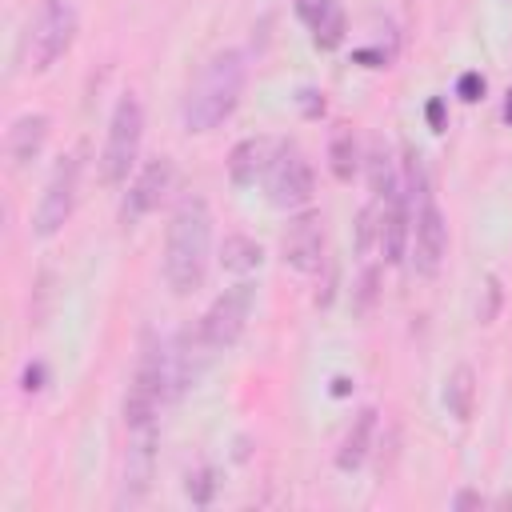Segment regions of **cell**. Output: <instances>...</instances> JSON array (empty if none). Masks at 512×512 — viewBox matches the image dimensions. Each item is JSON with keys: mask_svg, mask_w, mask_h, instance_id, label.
<instances>
[{"mask_svg": "<svg viewBox=\"0 0 512 512\" xmlns=\"http://www.w3.org/2000/svg\"><path fill=\"white\" fill-rule=\"evenodd\" d=\"M208 244H212V212L200 196L180 200L164 240V280L176 296H192L208 272Z\"/></svg>", "mask_w": 512, "mask_h": 512, "instance_id": "obj_1", "label": "cell"}, {"mask_svg": "<svg viewBox=\"0 0 512 512\" xmlns=\"http://www.w3.org/2000/svg\"><path fill=\"white\" fill-rule=\"evenodd\" d=\"M240 92H244V56L236 48H224L204 64V72L188 88L184 128L188 132H212L216 124H224L232 116V108L240 104Z\"/></svg>", "mask_w": 512, "mask_h": 512, "instance_id": "obj_2", "label": "cell"}, {"mask_svg": "<svg viewBox=\"0 0 512 512\" xmlns=\"http://www.w3.org/2000/svg\"><path fill=\"white\" fill-rule=\"evenodd\" d=\"M76 40V8L68 0H44L28 24V68L48 72Z\"/></svg>", "mask_w": 512, "mask_h": 512, "instance_id": "obj_3", "label": "cell"}, {"mask_svg": "<svg viewBox=\"0 0 512 512\" xmlns=\"http://www.w3.org/2000/svg\"><path fill=\"white\" fill-rule=\"evenodd\" d=\"M140 136H144V108L136 96H120L112 124H108V140H104V156H100V176L104 184H124L136 156H140Z\"/></svg>", "mask_w": 512, "mask_h": 512, "instance_id": "obj_4", "label": "cell"}, {"mask_svg": "<svg viewBox=\"0 0 512 512\" xmlns=\"http://www.w3.org/2000/svg\"><path fill=\"white\" fill-rule=\"evenodd\" d=\"M76 188H80V160H76V156H64V160L52 168V176H48V184H44V192H40L36 216H32V232H36L40 240L56 236V232L68 224V216H72V208H76Z\"/></svg>", "mask_w": 512, "mask_h": 512, "instance_id": "obj_5", "label": "cell"}, {"mask_svg": "<svg viewBox=\"0 0 512 512\" xmlns=\"http://www.w3.org/2000/svg\"><path fill=\"white\" fill-rule=\"evenodd\" d=\"M252 300H256V284H248V280L224 288L212 300V308L200 320V332H204V340H208L212 352H224V348H232L240 340V332L248 324V312H252Z\"/></svg>", "mask_w": 512, "mask_h": 512, "instance_id": "obj_6", "label": "cell"}, {"mask_svg": "<svg viewBox=\"0 0 512 512\" xmlns=\"http://www.w3.org/2000/svg\"><path fill=\"white\" fill-rule=\"evenodd\" d=\"M312 164L296 144H280L268 164V200L276 208H300L312 200Z\"/></svg>", "mask_w": 512, "mask_h": 512, "instance_id": "obj_7", "label": "cell"}, {"mask_svg": "<svg viewBox=\"0 0 512 512\" xmlns=\"http://www.w3.org/2000/svg\"><path fill=\"white\" fill-rule=\"evenodd\" d=\"M208 340L204 332H176L168 344H160V364H164V388H168V400H176L180 392H188L200 372H204V352Z\"/></svg>", "mask_w": 512, "mask_h": 512, "instance_id": "obj_8", "label": "cell"}, {"mask_svg": "<svg viewBox=\"0 0 512 512\" xmlns=\"http://www.w3.org/2000/svg\"><path fill=\"white\" fill-rule=\"evenodd\" d=\"M408 240H412V268L420 276H436L444 264V252H448V224H444V212L428 196L420 200V212H416Z\"/></svg>", "mask_w": 512, "mask_h": 512, "instance_id": "obj_9", "label": "cell"}, {"mask_svg": "<svg viewBox=\"0 0 512 512\" xmlns=\"http://www.w3.org/2000/svg\"><path fill=\"white\" fill-rule=\"evenodd\" d=\"M284 264L292 272H320L324 264V228H320V212H300L288 220L284 240H280Z\"/></svg>", "mask_w": 512, "mask_h": 512, "instance_id": "obj_10", "label": "cell"}, {"mask_svg": "<svg viewBox=\"0 0 512 512\" xmlns=\"http://www.w3.org/2000/svg\"><path fill=\"white\" fill-rule=\"evenodd\" d=\"M172 180H176L172 160H168V156L152 160V164H148V168H144V172L132 180V188H128V200H124V220H140V216H148L152 208H160V200L168 196Z\"/></svg>", "mask_w": 512, "mask_h": 512, "instance_id": "obj_11", "label": "cell"}, {"mask_svg": "<svg viewBox=\"0 0 512 512\" xmlns=\"http://www.w3.org/2000/svg\"><path fill=\"white\" fill-rule=\"evenodd\" d=\"M156 464V424L128 428V456H124V500H140L152 484Z\"/></svg>", "mask_w": 512, "mask_h": 512, "instance_id": "obj_12", "label": "cell"}, {"mask_svg": "<svg viewBox=\"0 0 512 512\" xmlns=\"http://www.w3.org/2000/svg\"><path fill=\"white\" fill-rule=\"evenodd\" d=\"M48 128H52V120H48L44 112H24V116L12 120L8 140H4L12 168H24V164H32V160L44 152V144H48Z\"/></svg>", "mask_w": 512, "mask_h": 512, "instance_id": "obj_13", "label": "cell"}, {"mask_svg": "<svg viewBox=\"0 0 512 512\" xmlns=\"http://www.w3.org/2000/svg\"><path fill=\"white\" fill-rule=\"evenodd\" d=\"M376 236H380V252H384V260H388V264L404 260V248H408L412 224H408V200H404L400 192L384 196V212H380Z\"/></svg>", "mask_w": 512, "mask_h": 512, "instance_id": "obj_14", "label": "cell"}, {"mask_svg": "<svg viewBox=\"0 0 512 512\" xmlns=\"http://www.w3.org/2000/svg\"><path fill=\"white\" fill-rule=\"evenodd\" d=\"M268 164H272V144L260 136H248L228 152V180L236 188H252L268 172Z\"/></svg>", "mask_w": 512, "mask_h": 512, "instance_id": "obj_15", "label": "cell"}, {"mask_svg": "<svg viewBox=\"0 0 512 512\" xmlns=\"http://www.w3.org/2000/svg\"><path fill=\"white\" fill-rule=\"evenodd\" d=\"M372 432H376V408L356 412V420L348 424V432H344V440L336 448V468L340 472H356L364 464V456L372 448Z\"/></svg>", "mask_w": 512, "mask_h": 512, "instance_id": "obj_16", "label": "cell"}, {"mask_svg": "<svg viewBox=\"0 0 512 512\" xmlns=\"http://www.w3.org/2000/svg\"><path fill=\"white\" fill-rule=\"evenodd\" d=\"M444 408L452 420H472V408H476V372L468 364H456L452 376L444 380Z\"/></svg>", "mask_w": 512, "mask_h": 512, "instance_id": "obj_17", "label": "cell"}, {"mask_svg": "<svg viewBox=\"0 0 512 512\" xmlns=\"http://www.w3.org/2000/svg\"><path fill=\"white\" fill-rule=\"evenodd\" d=\"M260 260H264V252L252 236H224V244H220V268L224 272L248 276L252 268H260Z\"/></svg>", "mask_w": 512, "mask_h": 512, "instance_id": "obj_18", "label": "cell"}, {"mask_svg": "<svg viewBox=\"0 0 512 512\" xmlns=\"http://www.w3.org/2000/svg\"><path fill=\"white\" fill-rule=\"evenodd\" d=\"M356 164H360V152H356V136L348 124H340L332 132V144H328V168L336 180H352L356 176Z\"/></svg>", "mask_w": 512, "mask_h": 512, "instance_id": "obj_19", "label": "cell"}, {"mask_svg": "<svg viewBox=\"0 0 512 512\" xmlns=\"http://www.w3.org/2000/svg\"><path fill=\"white\" fill-rule=\"evenodd\" d=\"M312 40H316V48H336V44L344 40V12H340V4H332V8L312 24Z\"/></svg>", "mask_w": 512, "mask_h": 512, "instance_id": "obj_20", "label": "cell"}, {"mask_svg": "<svg viewBox=\"0 0 512 512\" xmlns=\"http://www.w3.org/2000/svg\"><path fill=\"white\" fill-rule=\"evenodd\" d=\"M500 300H504V288H500L496 276H488V280H484V304L476 308V320H480V324H492L496 312H500Z\"/></svg>", "mask_w": 512, "mask_h": 512, "instance_id": "obj_21", "label": "cell"}, {"mask_svg": "<svg viewBox=\"0 0 512 512\" xmlns=\"http://www.w3.org/2000/svg\"><path fill=\"white\" fill-rule=\"evenodd\" d=\"M212 492H216V472H212V468H200V472L188 476V496H192V504H208Z\"/></svg>", "mask_w": 512, "mask_h": 512, "instance_id": "obj_22", "label": "cell"}, {"mask_svg": "<svg viewBox=\"0 0 512 512\" xmlns=\"http://www.w3.org/2000/svg\"><path fill=\"white\" fill-rule=\"evenodd\" d=\"M456 92H460V100H464V104L484 100V76H480V72H464V76H460V84H456Z\"/></svg>", "mask_w": 512, "mask_h": 512, "instance_id": "obj_23", "label": "cell"}, {"mask_svg": "<svg viewBox=\"0 0 512 512\" xmlns=\"http://www.w3.org/2000/svg\"><path fill=\"white\" fill-rule=\"evenodd\" d=\"M332 4H336V0H296V16H300V20L312 28V24H316V20H320V16H324Z\"/></svg>", "mask_w": 512, "mask_h": 512, "instance_id": "obj_24", "label": "cell"}, {"mask_svg": "<svg viewBox=\"0 0 512 512\" xmlns=\"http://www.w3.org/2000/svg\"><path fill=\"white\" fill-rule=\"evenodd\" d=\"M452 508H456V512L484 508V496H480V492H472V488H464V492H456V496H452Z\"/></svg>", "mask_w": 512, "mask_h": 512, "instance_id": "obj_25", "label": "cell"}, {"mask_svg": "<svg viewBox=\"0 0 512 512\" xmlns=\"http://www.w3.org/2000/svg\"><path fill=\"white\" fill-rule=\"evenodd\" d=\"M300 108H304V116H320V112H324V96L312 92V88H304V92H300Z\"/></svg>", "mask_w": 512, "mask_h": 512, "instance_id": "obj_26", "label": "cell"}, {"mask_svg": "<svg viewBox=\"0 0 512 512\" xmlns=\"http://www.w3.org/2000/svg\"><path fill=\"white\" fill-rule=\"evenodd\" d=\"M428 124H432V132H440V128H444V104H440V100H432V104H428Z\"/></svg>", "mask_w": 512, "mask_h": 512, "instance_id": "obj_27", "label": "cell"}, {"mask_svg": "<svg viewBox=\"0 0 512 512\" xmlns=\"http://www.w3.org/2000/svg\"><path fill=\"white\" fill-rule=\"evenodd\" d=\"M40 376H44V368H40V364H28V372H24V388L36 392V388H40Z\"/></svg>", "mask_w": 512, "mask_h": 512, "instance_id": "obj_28", "label": "cell"}, {"mask_svg": "<svg viewBox=\"0 0 512 512\" xmlns=\"http://www.w3.org/2000/svg\"><path fill=\"white\" fill-rule=\"evenodd\" d=\"M332 392H336V396H348V392H352V380H348V376H336V380H332Z\"/></svg>", "mask_w": 512, "mask_h": 512, "instance_id": "obj_29", "label": "cell"}, {"mask_svg": "<svg viewBox=\"0 0 512 512\" xmlns=\"http://www.w3.org/2000/svg\"><path fill=\"white\" fill-rule=\"evenodd\" d=\"M504 120L512 124V88H508V100H504Z\"/></svg>", "mask_w": 512, "mask_h": 512, "instance_id": "obj_30", "label": "cell"}, {"mask_svg": "<svg viewBox=\"0 0 512 512\" xmlns=\"http://www.w3.org/2000/svg\"><path fill=\"white\" fill-rule=\"evenodd\" d=\"M500 508H512V492H508V496H500Z\"/></svg>", "mask_w": 512, "mask_h": 512, "instance_id": "obj_31", "label": "cell"}]
</instances>
